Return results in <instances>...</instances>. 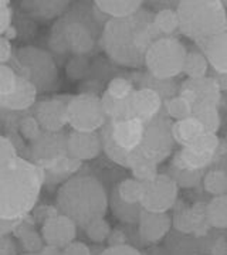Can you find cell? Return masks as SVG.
<instances>
[{
  "label": "cell",
  "mask_w": 227,
  "mask_h": 255,
  "mask_svg": "<svg viewBox=\"0 0 227 255\" xmlns=\"http://www.w3.org/2000/svg\"><path fill=\"white\" fill-rule=\"evenodd\" d=\"M165 114L168 118L182 121V119L191 118L193 115V107L186 98L176 95L165 101Z\"/></svg>",
  "instance_id": "d6a6232c"
},
{
  "label": "cell",
  "mask_w": 227,
  "mask_h": 255,
  "mask_svg": "<svg viewBox=\"0 0 227 255\" xmlns=\"http://www.w3.org/2000/svg\"><path fill=\"white\" fill-rule=\"evenodd\" d=\"M14 55H13V51H11V43H10V40L1 37L0 38V63H1V65L11 61Z\"/></svg>",
  "instance_id": "f6af8a7d"
},
{
  "label": "cell",
  "mask_w": 227,
  "mask_h": 255,
  "mask_svg": "<svg viewBox=\"0 0 227 255\" xmlns=\"http://www.w3.org/2000/svg\"><path fill=\"white\" fill-rule=\"evenodd\" d=\"M73 95H60L50 100L37 102L33 108V115L38 121L44 132H63L68 125L67 107Z\"/></svg>",
  "instance_id": "5bb4252c"
},
{
  "label": "cell",
  "mask_w": 227,
  "mask_h": 255,
  "mask_svg": "<svg viewBox=\"0 0 227 255\" xmlns=\"http://www.w3.org/2000/svg\"><path fill=\"white\" fill-rule=\"evenodd\" d=\"M118 196L128 204H141L145 190V183H141L136 179H125L115 187Z\"/></svg>",
  "instance_id": "4dcf8cb0"
},
{
  "label": "cell",
  "mask_w": 227,
  "mask_h": 255,
  "mask_svg": "<svg viewBox=\"0 0 227 255\" xmlns=\"http://www.w3.org/2000/svg\"><path fill=\"white\" fill-rule=\"evenodd\" d=\"M40 255H63V250L51 246H44V248L40 251Z\"/></svg>",
  "instance_id": "c3c4849f"
},
{
  "label": "cell",
  "mask_w": 227,
  "mask_h": 255,
  "mask_svg": "<svg viewBox=\"0 0 227 255\" xmlns=\"http://www.w3.org/2000/svg\"><path fill=\"white\" fill-rule=\"evenodd\" d=\"M154 16L155 13L142 9L131 17L109 18L102 30L101 48L118 65L144 67L149 47L162 37L155 27Z\"/></svg>",
  "instance_id": "6da1fadb"
},
{
  "label": "cell",
  "mask_w": 227,
  "mask_h": 255,
  "mask_svg": "<svg viewBox=\"0 0 227 255\" xmlns=\"http://www.w3.org/2000/svg\"><path fill=\"white\" fill-rule=\"evenodd\" d=\"M223 140H225V143L227 145V130H226V135H225V139H223Z\"/></svg>",
  "instance_id": "f907efd6"
},
{
  "label": "cell",
  "mask_w": 227,
  "mask_h": 255,
  "mask_svg": "<svg viewBox=\"0 0 227 255\" xmlns=\"http://www.w3.org/2000/svg\"><path fill=\"white\" fill-rule=\"evenodd\" d=\"M67 118L71 129L78 132H97L108 122L101 97L88 92L71 97L67 107Z\"/></svg>",
  "instance_id": "30bf717a"
},
{
  "label": "cell",
  "mask_w": 227,
  "mask_h": 255,
  "mask_svg": "<svg viewBox=\"0 0 227 255\" xmlns=\"http://www.w3.org/2000/svg\"><path fill=\"white\" fill-rule=\"evenodd\" d=\"M178 95L189 101L193 108L200 105L219 107L222 100V91L212 75L205 78H188L186 81L182 82Z\"/></svg>",
  "instance_id": "9a60e30c"
},
{
  "label": "cell",
  "mask_w": 227,
  "mask_h": 255,
  "mask_svg": "<svg viewBox=\"0 0 227 255\" xmlns=\"http://www.w3.org/2000/svg\"><path fill=\"white\" fill-rule=\"evenodd\" d=\"M16 36H17V31H16V28L13 27H9L3 34H1V37H4V38H7V40H13V38H16Z\"/></svg>",
  "instance_id": "681fc988"
},
{
  "label": "cell",
  "mask_w": 227,
  "mask_h": 255,
  "mask_svg": "<svg viewBox=\"0 0 227 255\" xmlns=\"http://www.w3.org/2000/svg\"><path fill=\"white\" fill-rule=\"evenodd\" d=\"M16 157H18V153L14 142L10 137L3 135L0 137V164L7 163Z\"/></svg>",
  "instance_id": "60d3db41"
},
{
  "label": "cell",
  "mask_w": 227,
  "mask_h": 255,
  "mask_svg": "<svg viewBox=\"0 0 227 255\" xmlns=\"http://www.w3.org/2000/svg\"><path fill=\"white\" fill-rule=\"evenodd\" d=\"M18 75L31 82L40 92L54 90L58 81V68L53 55L37 47L18 48L10 64Z\"/></svg>",
  "instance_id": "52a82bcc"
},
{
  "label": "cell",
  "mask_w": 227,
  "mask_h": 255,
  "mask_svg": "<svg viewBox=\"0 0 227 255\" xmlns=\"http://www.w3.org/2000/svg\"><path fill=\"white\" fill-rule=\"evenodd\" d=\"M188 50L176 37H161L149 47L145 55L148 74L156 80H173L183 74Z\"/></svg>",
  "instance_id": "9c48e42d"
},
{
  "label": "cell",
  "mask_w": 227,
  "mask_h": 255,
  "mask_svg": "<svg viewBox=\"0 0 227 255\" xmlns=\"http://www.w3.org/2000/svg\"><path fill=\"white\" fill-rule=\"evenodd\" d=\"M37 88L31 82L20 75L18 85L16 91L10 94L9 97L0 98V108L6 112H23L36 105Z\"/></svg>",
  "instance_id": "ffe728a7"
},
{
  "label": "cell",
  "mask_w": 227,
  "mask_h": 255,
  "mask_svg": "<svg viewBox=\"0 0 227 255\" xmlns=\"http://www.w3.org/2000/svg\"><path fill=\"white\" fill-rule=\"evenodd\" d=\"M205 133H208L205 130V127L195 117L182 119V121H175L172 124V135L175 143H178L181 147L195 143Z\"/></svg>",
  "instance_id": "603a6c76"
},
{
  "label": "cell",
  "mask_w": 227,
  "mask_h": 255,
  "mask_svg": "<svg viewBox=\"0 0 227 255\" xmlns=\"http://www.w3.org/2000/svg\"><path fill=\"white\" fill-rule=\"evenodd\" d=\"M105 92L114 100L125 101L135 92V85H134V82L125 77H114L108 82Z\"/></svg>",
  "instance_id": "836d02e7"
},
{
  "label": "cell",
  "mask_w": 227,
  "mask_h": 255,
  "mask_svg": "<svg viewBox=\"0 0 227 255\" xmlns=\"http://www.w3.org/2000/svg\"><path fill=\"white\" fill-rule=\"evenodd\" d=\"M154 24L162 37H175L181 31V20L178 10L172 7L159 9L154 16Z\"/></svg>",
  "instance_id": "484cf974"
},
{
  "label": "cell",
  "mask_w": 227,
  "mask_h": 255,
  "mask_svg": "<svg viewBox=\"0 0 227 255\" xmlns=\"http://www.w3.org/2000/svg\"><path fill=\"white\" fill-rule=\"evenodd\" d=\"M109 199L102 183L94 176H74L57 191V209L81 228L105 217Z\"/></svg>",
  "instance_id": "277c9868"
},
{
  "label": "cell",
  "mask_w": 227,
  "mask_h": 255,
  "mask_svg": "<svg viewBox=\"0 0 227 255\" xmlns=\"http://www.w3.org/2000/svg\"><path fill=\"white\" fill-rule=\"evenodd\" d=\"M70 1L54 0V1H21L20 6L27 14L38 20L60 18L70 10Z\"/></svg>",
  "instance_id": "7402d4cb"
},
{
  "label": "cell",
  "mask_w": 227,
  "mask_h": 255,
  "mask_svg": "<svg viewBox=\"0 0 227 255\" xmlns=\"http://www.w3.org/2000/svg\"><path fill=\"white\" fill-rule=\"evenodd\" d=\"M68 156L75 160H92L104 150L100 132H78L71 130L67 140Z\"/></svg>",
  "instance_id": "ac0fdd59"
},
{
  "label": "cell",
  "mask_w": 227,
  "mask_h": 255,
  "mask_svg": "<svg viewBox=\"0 0 227 255\" xmlns=\"http://www.w3.org/2000/svg\"><path fill=\"white\" fill-rule=\"evenodd\" d=\"M146 122L138 118L112 119L100 130L104 152L112 162L129 169V159L142 145Z\"/></svg>",
  "instance_id": "8992f818"
},
{
  "label": "cell",
  "mask_w": 227,
  "mask_h": 255,
  "mask_svg": "<svg viewBox=\"0 0 227 255\" xmlns=\"http://www.w3.org/2000/svg\"><path fill=\"white\" fill-rule=\"evenodd\" d=\"M212 77L216 80L219 88L222 92H227V74H218L212 71Z\"/></svg>",
  "instance_id": "7dc6e473"
},
{
  "label": "cell",
  "mask_w": 227,
  "mask_h": 255,
  "mask_svg": "<svg viewBox=\"0 0 227 255\" xmlns=\"http://www.w3.org/2000/svg\"><path fill=\"white\" fill-rule=\"evenodd\" d=\"M77 224L73 220L61 213H55L44 220L41 227V236L45 246L55 247L63 250L68 244L75 241L77 237Z\"/></svg>",
  "instance_id": "e0dca14e"
},
{
  "label": "cell",
  "mask_w": 227,
  "mask_h": 255,
  "mask_svg": "<svg viewBox=\"0 0 227 255\" xmlns=\"http://www.w3.org/2000/svg\"><path fill=\"white\" fill-rule=\"evenodd\" d=\"M172 226L181 234H192L193 236V223H192L191 210L185 209V207L176 210L172 217Z\"/></svg>",
  "instance_id": "ab89813d"
},
{
  "label": "cell",
  "mask_w": 227,
  "mask_h": 255,
  "mask_svg": "<svg viewBox=\"0 0 227 255\" xmlns=\"http://www.w3.org/2000/svg\"><path fill=\"white\" fill-rule=\"evenodd\" d=\"M44 184V172L31 160L16 157L0 164V219H26Z\"/></svg>",
  "instance_id": "7a4b0ae2"
},
{
  "label": "cell",
  "mask_w": 227,
  "mask_h": 255,
  "mask_svg": "<svg viewBox=\"0 0 227 255\" xmlns=\"http://www.w3.org/2000/svg\"><path fill=\"white\" fill-rule=\"evenodd\" d=\"M195 118L202 122L205 127V130L208 133H218L222 125V119L219 114V107L216 105H200L193 108V115Z\"/></svg>",
  "instance_id": "f546056e"
},
{
  "label": "cell",
  "mask_w": 227,
  "mask_h": 255,
  "mask_svg": "<svg viewBox=\"0 0 227 255\" xmlns=\"http://www.w3.org/2000/svg\"><path fill=\"white\" fill-rule=\"evenodd\" d=\"M181 33L196 44L227 31V9L220 0L178 1Z\"/></svg>",
  "instance_id": "5b68a950"
},
{
  "label": "cell",
  "mask_w": 227,
  "mask_h": 255,
  "mask_svg": "<svg viewBox=\"0 0 227 255\" xmlns=\"http://www.w3.org/2000/svg\"><path fill=\"white\" fill-rule=\"evenodd\" d=\"M68 133L44 132L36 142L30 143V160L43 172L54 167L68 156Z\"/></svg>",
  "instance_id": "7c38bea8"
},
{
  "label": "cell",
  "mask_w": 227,
  "mask_h": 255,
  "mask_svg": "<svg viewBox=\"0 0 227 255\" xmlns=\"http://www.w3.org/2000/svg\"><path fill=\"white\" fill-rule=\"evenodd\" d=\"M222 139L218 133H205L189 146L181 147L172 157L171 166L183 170L205 172L206 167L218 162Z\"/></svg>",
  "instance_id": "8fae6325"
},
{
  "label": "cell",
  "mask_w": 227,
  "mask_h": 255,
  "mask_svg": "<svg viewBox=\"0 0 227 255\" xmlns=\"http://www.w3.org/2000/svg\"><path fill=\"white\" fill-rule=\"evenodd\" d=\"M169 176L176 182L179 187L191 189L196 187L203 180L205 172H193V170H183V169H176L173 166H169Z\"/></svg>",
  "instance_id": "e575fe53"
},
{
  "label": "cell",
  "mask_w": 227,
  "mask_h": 255,
  "mask_svg": "<svg viewBox=\"0 0 227 255\" xmlns=\"http://www.w3.org/2000/svg\"><path fill=\"white\" fill-rule=\"evenodd\" d=\"M109 206L112 209L114 216L122 221V223H127V224H135L139 223V217H141V213L144 207L141 204H128L125 201L122 200L118 196L117 190L114 189L112 194H111V199H109Z\"/></svg>",
  "instance_id": "d4e9b609"
},
{
  "label": "cell",
  "mask_w": 227,
  "mask_h": 255,
  "mask_svg": "<svg viewBox=\"0 0 227 255\" xmlns=\"http://www.w3.org/2000/svg\"><path fill=\"white\" fill-rule=\"evenodd\" d=\"M200 51L208 58L210 71L227 74V31L198 44Z\"/></svg>",
  "instance_id": "44dd1931"
},
{
  "label": "cell",
  "mask_w": 227,
  "mask_h": 255,
  "mask_svg": "<svg viewBox=\"0 0 227 255\" xmlns=\"http://www.w3.org/2000/svg\"><path fill=\"white\" fill-rule=\"evenodd\" d=\"M23 255H40V254H23Z\"/></svg>",
  "instance_id": "816d5d0a"
},
{
  "label": "cell",
  "mask_w": 227,
  "mask_h": 255,
  "mask_svg": "<svg viewBox=\"0 0 227 255\" xmlns=\"http://www.w3.org/2000/svg\"><path fill=\"white\" fill-rule=\"evenodd\" d=\"M203 187L213 197L227 194V170L212 169L203 176Z\"/></svg>",
  "instance_id": "1f68e13d"
},
{
  "label": "cell",
  "mask_w": 227,
  "mask_h": 255,
  "mask_svg": "<svg viewBox=\"0 0 227 255\" xmlns=\"http://www.w3.org/2000/svg\"><path fill=\"white\" fill-rule=\"evenodd\" d=\"M18 80H20V75L16 73V70L11 65L9 64L0 65V98L9 97L10 94L16 91Z\"/></svg>",
  "instance_id": "d590c367"
},
{
  "label": "cell",
  "mask_w": 227,
  "mask_h": 255,
  "mask_svg": "<svg viewBox=\"0 0 227 255\" xmlns=\"http://www.w3.org/2000/svg\"><path fill=\"white\" fill-rule=\"evenodd\" d=\"M17 128L20 135L26 140H28L30 143L36 142L37 139L44 133L43 128L38 124V121L34 118V115H27V117L20 119Z\"/></svg>",
  "instance_id": "8d00e7d4"
},
{
  "label": "cell",
  "mask_w": 227,
  "mask_h": 255,
  "mask_svg": "<svg viewBox=\"0 0 227 255\" xmlns=\"http://www.w3.org/2000/svg\"><path fill=\"white\" fill-rule=\"evenodd\" d=\"M100 255H142L135 247L129 244H121V246H109L105 248Z\"/></svg>",
  "instance_id": "b9f144b4"
},
{
  "label": "cell",
  "mask_w": 227,
  "mask_h": 255,
  "mask_svg": "<svg viewBox=\"0 0 227 255\" xmlns=\"http://www.w3.org/2000/svg\"><path fill=\"white\" fill-rule=\"evenodd\" d=\"M139 237L144 243H159L169 233L172 226V217L168 213H152L142 210L139 217Z\"/></svg>",
  "instance_id": "d6986e66"
},
{
  "label": "cell",
  "mask_w": 227,
  "mask_h": 255,
  "mask_svg": "<svg viewBox=\"0 0 227 255\" xmlns=\"http://www.w3.org/2000/svg\"><path fill=\"white\" fill-rule=\"evenodd\" d=\"M63 255H92L90 247L81 241H73L71 244L63 248Z\"/></svg>",
  "instance_id": "ee69618b"
},
{
  "label": "cell",
  "mask_w": 227,
  "mask_h": 255,
  "mask_svg": "<svg viewBox=\"0 0 227 255\" xmlns=\"http://www.w3.org/2000/svg\"><path fill=\"white\" fill-rule=\"evenodd\" d=\"M131 173L134 176V179L139 180L141 183H149L159 176V169H158V164L141 163L132 166Z\"/></svg>",
  "instance_id": "f35d334b"
},
{
  "label": "cell",
  "mask_w": 227,
  "mask_h": 255,
  "mask_svg": "<svg viewBox=\"0 0 227 255\" xmlns=\"http://www.w3.org/2000/svg\"><path fill=\"white\" fill-rule=\"evenodd\" d=\"M208 220L212 228L227 230V194L216 196L208 203Z\"/></svg>",
  "instance_id": "83f0119b"
},
{
  "label": "cell",
  "mask_w": 227,
  "mask_h": 255,
  "mask_svg": "<svg viewBox=\"0 0 227 255\" xmlns=\"http://www.w3.org/2000/svg\"><path fill=\"white\" fill-rule=\"evenodd\" d=\"M165 114V100L152 88H138L129 97V115L144 122H151Z\"/></svg>",
  "instance_id": "2e32d148"
},
{
  "label": "cell",
  "mask_w": 227,
  "mask_h": 255,
  "mask_svg": "<svg viewBox=\"0 0 227 255\" xmlns=\"http://www.w3.org/2000/svg\"><path fill=\"white\" fill-rule=\"evenodd\" d=\"M179 186L168 173H159L152 182L145 183L141 206L152 213H168L178 200Z\"/></svg>",
  "instance_id": "4fadbf2b"
},
{
  "label": "cell",
  "mask_w": 227,
  "mask_h": 255,
  "mask_svg": "<svg viewBox=\"0 0 227 255\" xmlns=\"http://www.w3.org/2000/svg\"><path fill=\"white\" fill-rule=\"evenodd\" d=\"M14 234L17 237L18 243L24 248L26 254H40V251L44 248L45 243L43 240V236L38 234L36 230L30 224H27L24 220L14 231Z\"/></svg>",
  "instance_id": "4316f807"
},
{
  "label": "cell",
  "mask_w": 227,
  "mask_h": 255,
  "mask_svg": "<svg viewBox=\"0 0 227 255\" xmlns=\"http://www.w3.org/2000/svg\"><path fill=\"white\" fill-rule=\"evenodd\" d=\"M91 6L78 3L57 18L48 38V46L57 55L90 54L101 41L104 26L94 17Z\"/></svg>",
  "instance_id": "3957f363"
},
{
  "label": "cell",
  "mask_w": 227,
  "mask_h": 255,
  "mask_svg": "<svg viewBox=\"0 0 227 255\" xmlns=\"http://www.w3.org/2000/svg\"><path fill=\"white\" fill-rule=\"evenodd\" d=\"M9 27H11V9L7 0L0 1V33L3 34Z\"/></svg>",
  "instance_id": "7bdbcfd3"
},
{
  "label": "cell",
  "mask_w": 227,
  "mask_h": 255,
  "mask_svg": "<svg viewBox=\"0 0 227 255\" xmlns=\"http://www.w3.org/2000/svg\"><path fill=\"white\" fill-rule=\"evenodd\" d=\"M84 230H85V234H87L88 240H91L92 243H97V244L107 241L111 236V233H112L111 226L105 219L97 220V221L91 223L90 226Z\"/></svg>",
  "instance_id": "74e56055"
},
{
  "label": "cell",
  "mask_w": 227,
  "mask_h": 255,
  "mask_svg": "<svg viewBox=\"0 0 227 255\" xmlns=\"http://www.w3.org/2000/svg\"><path fill=\"white\" fill-rule=\"evenodd\" d=\"M172 124L173 122L166 117V114H162L151 122H146L145 137L142 140V145L131 156L129 169L141 163L159 164L172 155L175 146Z\"/></svg>",
  "instance_id": "ba28073f"
},
{
  "label": "cell",
  "mask_w": 227,
  "mask_h": 255,
  "mask_svg": "<svg viewBox=\"0 0 227 255\" xmlns=\"http://www.w3.org/2000/svg\"><path fill=\"white\" fill-rule=\"evenodd\" d=\"M95 6L108 18H125L144 9V1L139 0H97Z\"/></svg>",
  "instance_id": "cb8c5ba5"
},
{
  "label": "cell",
  "mask_w": 227,
  "mask_h": 255,
  "mask_svg": "<svg viewBox=\"0 0 227 255\" xmlns=\"http://www.w3.org/2000/svg\"><path fill=\"white\" fill-rule=\"evenodd\" d=\"M210 65L202 51H188L183 74L188 78H205L209 75Z\"/></svg>",
  "instance_id": "f1b7e54d"
},
{
  "label": "cell",
  "mask_w": 227,
  "mask_h": 255,
  "mask_svg": "<svg viewBox=\"0 0 227 255\" xmlns=\"http://www.w3.org/2000/svg\"><path fill=\"white\" fill-rule=\"evenodd\" d=\"M0 255H17L16 244L9 236H1L0 238Z\"/></svg>",
  "instance_id": "bcb514c9"
}]
</instances>
